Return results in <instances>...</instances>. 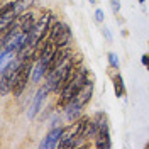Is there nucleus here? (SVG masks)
Listing matches in <instances>:
<instances>
[{
    "label": "nucleus",
    "instance_id": "f257e3e1",
    "mask_svg": "<svg viewBox=\"0 0 149 149\" xmlns=\"http://www.w3.org/2000/svg\"><path fill=\"white\" fill-rule=\"evenodd\" d=\"M86 81H95V76H92V74H90V71H88L86 68H83V66H78V70H76L74 76L70 80V83L63 88V92L59 93V98H58V107L65 109L66 105L71 102L74 97H76V93L80 92L85 85H86Z\"/></svg>",
    "mask_w": 149,
    "mask_h": 149
},
{
    "label": "nucleus",
    "instance_id": "f03ea898",
    "mask_svg": "<svg viewBox=\"0 0 149 149\" xmlns=\"http://www.w3.org/2000/svg\"><path fill=\"white\" fill-rule=\"evenodd\" d=\"M93 90H95V81H86V85L76 93V97L65 107V113H66V119H68V120L73 122V120H76V119H80L83 109L90 103V100H92Z\"/></svg>",
    "mask_w": 149,
    "mask_h": 149
},
{
    "label": "nucleus",
    "instance_id": "7ed1b4c3",
    "mask_svg": "<svg viewBox=\"0 0 149 149\" xmlns=\"http://www.w3.org/2000/svg\"><path fill=\"white\" fill-rule=\"evenodd\" d=\"M49 93H51V88L47 86V83H44L39 90H37V93L34 95V98H32V103H31V107H29V112H27L29 119H34V117L37 115V112H39L41 105H42V102H44L46 95H49Z\"/></svg>",
    "mask_w": 149,
    "mask_h": 149
},
{
    "label": "nucleus",
    "instance_id": "20e7f679",
    "mask_svg": "<svg viewBox=\"0 0 149 149\" xmlns=\"http://www.w3.org/2000/svg\"><path fill=\"white\" fill-rule=\"evenodd\" d=\"M17 20H19V29H20L22 32L29 34V32L34 29V26L37 24L39 15H37L36 12H32V10H27V12H24L22 15H19Z\"/></svg>",
    "mask_w": 149,
    "mask_h": 149
},
{
    "label": "nucleus",
    "instance_id": "39448f33",
    "mask_svg": "<svg viewBox=\"0 0 149 149\" xmlns=\"http://www.w3.org/2000/svg\"><path fill=\"white\" fill-rule=\"evenodd\" d=\"M63 127H54L53 130H49V134H47L44 141L41 142V148L42 149H53V148H58V144H59V139H61V134H63Z\"/></svg>",
    "mask_w": 149,
    "mask_h": 149
},
{
    "label": "nucleus",
    "instance_id": "423d86ee",
    "mask_svg": "<svg viewBox=\"0 0 149 149\" xmlns=\"http://www.w3.org/2000/svg\"><path fill=\"white\" fill-rule=\"evenodd\" d=\"M93 144H95V148H98V149L110 148L112 142H110V130H109V127H100L98 129L95 139H93Z\"/></svg>",
    "mask_w": 149,
    "mask_h": 149
},
{
    "label": "nucleus",
    "instance_id": "0eeeda50",
    "mask_svg": "<svg viewBox=\"0 0 149 149\" xmlns=\"http://www.w3.org/2000/svg\"><path fill=\"white\" fill-rule=\"evenodd\" d=\"M47 73V65L42 63V61H34V66H32V76H31V81L32 83H39Z\"/></svg>",
    "mask_w": 149,
    "mask_h": 149
},
{
    "label": "nucleus",
    "instance_id": "6e6552de",
    "mask_svg": "<svg viewBox=\"0 0 149 149\" xmlns=\"http://www.w3.org/2000/svg\"><path fill=\"white\" fill-rule=\"evenodd\" d=\"M112 83H113V92H115V97L117 98H124L125 97V85H124V78L119 71L112 73Z\"/></svg>",
    "mask_w": 149,
    "mask_h": 149
},
{
    "label": "nucleus",
    "instance_id": "1a4fd4ad",
    "mask_svg": "<svg viewBox=\"0 0 149 149\" xmlns=\"http://www.w3.org/2000/svg\"><path fill=\"white\" fill-rule=\"evenodd\" d=\"M71 39H73V34H71V29L68 27L65 24V27H63V31L59 32V36L56 37V44H58V47H66L70 42H71Z\"/></svg>",
    "mask_w": 149,
    "mask_h": 149
},
{
    "label": "nucleus",
    "instance_id": "9d476101",
    "mask_svg": "<svg viewBox=\"0 0 149 149\" xmlns=\"http://www.w3.org/2000/svg\"><path fill=\"white\" fill-rule=\"evenodd\" d=\"M32 5H34V0H17V2H15V5H14V10H15V14H17V15H22L24 12L31 10Z\"/></svg>",
    "mask_w": 149,
    "mask_h": 149
},
{
    "label": "nucleus",
    "instance_id": "9b49d317",
    "mask_svg": "<svg viewBox=\"0 0 149 149\" xmlns=\"http://www.w3.org/2000/svg\"><path fill=\"white\" fill-rule=\"evenodd\" d=\"M107 59H109V65H110L113 70H119L120 65H119V58H117L115 53H109V54H107Z\"/></svg>",
    "mask_w": 149,
    "mask_h": 149
},
{
    "label": "nucleus",
    "instance_id": "f8f14e48",
    "mask_svg": "<svg viewBox=\"0 0 149 149\" xmlns=\"http://www.w3.org/2000/svg\"><path fill=\"white\" fill-rule=\"evenodd\" d=\"M15 2H17V0H2V10H7V9H10V7H14Z\"/></svg>",
    "mask_w": 149,
    "mask_h": 149
},
{
    "label": "nucleus",
    "instance_id": "ddd939ff",
    "mask_svg": "<svg viewBox=\"0 0 149 149\" xmlns=\"http://www.w3.org/2000/svg\"><path fill=\"white\" fill-rule=\"evenodd\" d=\"M112 3V10L115 12V14H119V10H120V2L119 0H110Z\"/></svg>",
    "mask_w": 149,
    "mask_h": 149
},
{
    "label": "nucleus",
    "instance_id": "4468645a",
    "mask_svg": "<svg viewBox=\"0 0 149 149\" xmlns=\"http://www.w3.org/2000/svg\"><path fill=\"white\" fill-rule=\"evenodd\" d=\"M141 63L144 65V68H148V71H149V54H148V53L141 56Z\"/></svg>",
    "mask_w": 149,
    "mask_h": 149
},
{
    "label": "nucleus",
    "instance_id": "2eb2a0df",
    "mask_svg": "<svg viewBox=\"0 0 149 149\" xmlns=\"http://www.w3.org/2000/svg\"><path fill=\"white\" fill-rule=\"evenodd\" d=\"M95 20H97V22H102V20H103V10L102 9L95 10Z\"/></svg>",
    "mask_w": 149,
    "mask_h": 149
},
{
    "label": "nucleus",
    "instance_id": "dca6fc26",
    "mask_svg": "<svg viewBox=\"0 0 149 149\" xmlns=\"http://www.w3.org/2000/svg\"><path fill=\"white\" fill-rule=\"evenodd\" d=\"M103 36L107 37L109 41H112V34H110V31H109V29H107V27H103Z\"/></svg>",
    "mask_w": 149,
    "mask_h": 149
},
{
    "label": "nucleus",
    "instance_id": "f3484780",
    "mask_svg": "<svg viewBox=\"0 0 149 149\" xmlns=\"http://www.w3.org/2000/svg\"><path fill=\"white\" fill-rule=\"evenodd\" d=\"M146 148H149V142H148V144H146Z\"/></svg>",
    "mask_w": 149,
    "mask_h": 149
},
{
    "label": "nucleus",
    "instance_id": "a211bd4d",
    "mask_svg": "<svg viewBox=\"0 0 149 149\" xmlns=\"http://www.w3.org/2000/svg\"><path fill=\"white\" fill-rule=\"evenodd\" d=\"M90 2H97V0H90Z\"/></svg>",
    "mask_w": 149,
    "mask_h": 149
},
{
    "label": "nucleus",
    "instance_id": "6ab92c4d",
    "mask_svg": "<svg viewBox=\"0 0 149 149\" xmlns=\"http://www.w3.org/2000/svg\"><path fill=\"white\" fill-rule=\"evenodd\" d=\"M148 44H149V41H148Z\"/></svg>",
    "mask_w": 149,
    "mask_h": 149
}]
</instances>
